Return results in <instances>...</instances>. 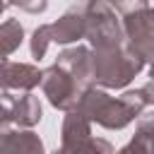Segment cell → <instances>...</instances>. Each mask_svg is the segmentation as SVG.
<instances>
[{"instance_id": "cell-4", "label": "cell", "mask_w": 154, "mask_h": 154, "mask_svg": "<svg viewBox=\"0 0 154 154\" xmlns=\"http://www.w3.org/2000/svg\"><path fill=\"white\" fill-rule=\"evenodd\" d=\"M53 154H113V144L91 135V120L77 111H67L60 128V147Z\"/></svg>"}, {"instance_id": "cell-12", "label": "cell", "mask_w": 154, "mask_h": 154, "mask_svg": "<svg viewBox=\"0 0 154 154\" xmlns=\"http://www.w3.org/2000/svg\"><path fill=\"white\" fill-rule=\"evenodd\" d=\"M24 41V26L19 19H5L0 24V60H7Z\"/></svg>"}, {"instance_id": "cell-6", "label": "cell", "mask_w": 154, "mask_h": 154, "mask_svg": "<svg viewBox=\"0 0 154 154\" xmlns=\"http://www.w3.org/2000/svg\"><path fill=\"white\" fill-rule=\"evenodd\" d=\"M41 89H43V94L53 108L67 113V111L77 108V101H79L82 91L87 89V84H82L72 72H67L65 67L53 63L41 75Z\"/></svg>"}, {"instance_id": "cell-15", "label": "cell", "mask_w": 154, "mask_h": 154, "mask_svg": "<svg viewBox=\"0 0 154 154\" xmlns=\"http://www.w3.org/2000/svg\"><path fill=\"white\" fill-rule=\"evenodd\" d=\"M12 101H14L12 91L0 89V132L10 130L12 125Z\"/></svg>"}, {"instance_id": "cell-14", "label": "cell", "mask_w": 154, "mask_h": 154, "mask_svg": "<svg viewBox=\"0 0 154 154\" xmlns=\"http://www.w3.org/2000/svg\"><path fill=\"white\" fill-rule=\"evenodd\" d=\"M135 137L144 144L147 154H154V113H149V116H142V118H140Z\"/></svg>"}, {"instance_id": "cell-21", "label": "cell", "mask_w": 154, "mask_h": 154, "mask_svg": "<svg viewBox=\"0 0 154 154\" xmlns=\"http://www.w3.org/2000/svg\"><path fill=\"white\" fill-rule=\"evenodd\" d=\"M149 77L154 79V63H152V67H149Z\"/></svg>"}, {"instance_id": "cell-2", "label": "cell", "mask_w": 154, "mask_h": 154, "mask_svg": "<svg viewBox=\"0 0 154 154\" xmlns=\"http://www.w3.org/2000/svg\"><path fill=\"white\" fill-rule=\"evenodd\" d=\"M142 67H144V60L137 58L125 43L91 51V79L101 89L128 87L142 72Z\"/></svg>"}, {"instance_id": "cell-1", "label": "cell", "mask_w": 154, "mask_h": 154, "mask_svg": "<svg viewBox=\"0 0 154 154\" xmlns=\"http://www.w3.org/2000/svg\"><path fill=\"white\" fill-rule=\"evenodd\" d=\"M147 108V101L140 89L125 91L118 99H113L101 87H87L77 101V113H82L87 120L106 128V130H123L135 118H140Z\"/></svg>"}, {"instance_id": "cell-5", "label": "cell", "mask_w": 154, "mask_h": 154, "mask_svg": "<svg viewBox=\"0 0 154 154\" xmlns=\"http://www.w3.org/2000/svg\"><path fill=\"white\" fill-rule=\"evenodd\" d=\"M120 24L125 31V46L144 63H154V10L149 5H140L125 12Z\"/></svg>"}, {"instance_id": "cell-11", "label": "cell", "mask_w": 154, "mask_h": 154, "mask_svg": "<svg viewBox=\"0 0 154 154\" xmlns=\"http://www.w3.org/2000/svg\"><path fill=\"white\" fill-rule=\"evenodd\" d=\"M41 118H43L41 101L31 91H24L22 96H14V101H12V125L34 128V125L41 123Z\"/></svg>"}, {"instance_id": "cell-10", "label": "cell", "mask_w": 154, "mask_h": 154, "mask_svg": "<svg viewBox=\"0 0 154 154\" xmlns=\"http://www.w3.org/2000/svg\"><path fill=\"white\" fill-rule=\"evenodd\" d=\"M55 65H60V67H65L67 72H72L82 84H87V87L94 84V79H91V51H89L87 46H79V43H77V46H72V48L60 51Z\"/></svg>"}, {"instance_id": "cell-8", "label": "cell", "mask_w": 154, "mask_h": 154, "mask_svg": "<svg viewBox=\"0 0 154 154\" xmlns=\"http://www.w3.org/2000/svg\"><path fill=\"white\" fill-rule=\"evenodd\" d=\"M41 70L31 63L0 60V89L7 91H31L41 84Z\"/></svg>"}, {"instance_id": "cell-17", "label": "cell", "mask_w": 154, "mask_h": 154, "mask_svg": "<svg viewBox=\"0 0 154 154\" xmlns=\"http://www.w3.org/2000/svg\"><path fill=\"white\" fill-rule=\"evenodd\" d=\"M108 5H113V10H118V12H130V10H135V7H140V5H149V0H106Z\"/></svg>"}, {"instance_id": "cell-18", "label": "cell", "mask_w": 154, "mask_h": 154, "mask_svg": "<svg viewBox=\"0 0 154 154\" xmlns=\"http://www.w3.org/2000/svg\"><path fill=\"white\" fill-rule=\"evenodd\" d=\"M113 154H147V149H144V144H142L137 137H132L125 147H120V149L113 152Z\"/></svg>"}, {"instance_id": "cell-20", "label": "cell", "mask_w": 154, "mask_h": 154, "mask_svg": "<svg viewBox=\"0 0 154 154\" xmlns=\"http://www.w3.org/2000/svg\"><path fill=\"white\" fill-rule=\"evenodd\" d=\"M7 7H10V2H7V0H0V17H2V12H5Z\"/></svg>"}, {"instance_id": "cell-13", "label": "cell", "mask_w": 154, "mask_h": 154, "mask_svg": "<svg viewBox=\"0 0 154 154\" xmlns=\"http://www.w3.org/2000/svg\"><path fill=\"white\" fill-rule=\"evenodd\" d=\"M48 46H51L48 24H41V26H36V29H34V34H31V41H29V48H31V58L41 60V58L46 55Z\"/></svg>"}, {"instance_id": "cell-19", "label": "cell", "mask_w": 154, "mask_h": 154, "mask_svg": "<svg viewBox=\"0 0 154 154\" xmlns=\"http://www.w3.org/2000/svg\"><path fill=\"white\" fill-rule=\"evenodd\" d=\"M140 91H142V96H144L147 106H154V79H149L144 87H140Z\"/></svg>"}, {"instance_id": "cell-9", "label": "cell", "mask_w": 154, "mask_h": 154, "mask_svg": "<svg viewBox=\"0 0 154 154\" xmlns=\"http://www.w3.org/2000/svg\"><path fill=\"white\" fill-rule=\"evenodd\" d=\"M0 154H46V147L31 128H19L0 132Z\"/></svg>"}, {"instance_id": "cell-7", "label": "cell", "mask_w": 154, "mask_h": 154, "mask_svg": "<svg viewBox=\"0 0 154 154\" xmlns=\"http://www.w3.org/2000/svg\"><path fill=\"white\" fill-rule=\"evenodd\" d=\"M48 36L51 43H77L79 38H84V5L82 0H75L53 24H48Z\"/></svg>"}, {"instance_id": "cell-16", "label": "cell", "mask_w": 154, "mask_h": 154, "mask_svg": "<svg viewBox=\"0 0 154 154\" xmlns=\"http://www.w3.org/2000/svg\"><path fill=\"white\" fill-rule=\"evenodd\" d=\"M7 2L24 10V12H29V14H41L48 7V0H7Z\"/></svg>"}, {"instance_id": "cell-22", "label": "cell", "mask_w": 154, "mask_h": 154, "mask_svg": "<svg viewBox=\"0 0 154 154\" xmlns=\"http://www.w3.org/2000/svg\"><path fill=\"white\" fill-rule=\"evenodd\" d=\"M152 10H154V7H152Z\"/></svg>"}, {"instance_id": "cell-3", "label": "cell", "mask_w": 154, "mask_h": 154, "mask_svg": "<svg viewBox=\"0 0 154 154\" xmlns=\"http://www.w3.org/2000/svg\"><path fill=\"white\" fill-rule=\"evenodd\" d=\"M84 5V38L94 48H108L125 43V31L113 5L106 0H82Z\"/></svg>"}]
</instances>
